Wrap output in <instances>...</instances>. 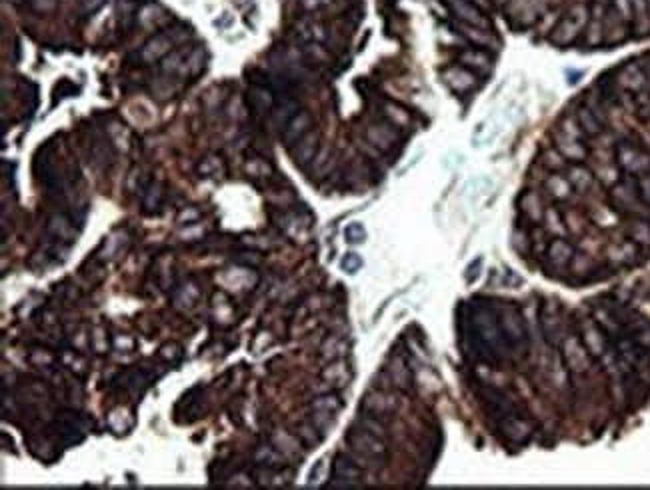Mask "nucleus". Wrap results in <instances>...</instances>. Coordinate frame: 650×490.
Returning <instances> with one entry per match:
<instances>
[{
    "mask_svg": "<svg viewBox=\"0 0 650 490\" xmlns=\"http://www.w3.org/2000/svg\"><path fill=\"white\" fill-rule=\"evenodd\" d=\"M473 334L482 348L492 350L496 355L504 352V348L508 346L501 330V322H496V316L488 309H478L473 314Z\"/></svg>",
    "mask_w": 650,
    "mask_h": 490,
    "instance_id": "1",
    "label": "nucleus"
},
{
    "mask_svg": "<svg viewBox=\"0 0 650 490\" xmlns=\"http://www.w3.org/2000/svg\"><path fill=\"white\" fill-rule=\"evenodd\" d=\"M589 22V8L584 4H577L568 15L561 20V24L552 32V43L559 46H568L575 43L578 34Z\"/></svg>",
    "mask_w": 650,
    "mask_h": 490,
    "instance_id": "2",
    "label": "nucleus"
},
{
    "mask_svg": "<svg viewBox=\"0 0 650 490\" xmlns=\"http://www.w3.org/2000/svg\"><path fill=\"white\" fill-rule=\"evenodd\" d=\"M616 163L624 172L635 177L650 172V154L630 142H621L616 147Z\"/></svg>",
    "mask_w": 650,
    "mask_h": 490,
    "instance_id": "3",
    "label": "nucleus"
},
{
    "mask_svg": "<svg viewBox=\"0 0 650 490\" xmlns=\"http://www.w3.org/2000/svg\"><path fill=\"white\" fill-rule=\"evenodd\" d=\"M561 352L568 371L582 374L591 369V352L586 350L584 342L578 341L577 336H564L561 342Z\"/></svg>",
    "mask_w": 650,
    "mask_h": 490,
    "instance_id": "4",
    "label": "nucleus"
},
{
    "mask_svg": "<svg viewBox=\"0 0 650 490\" xmlns=\"http://www.w3.org/2000/svg\"><path fill=\"white\" fill-rule=\"evenodd\" d=\"M348 443L355 448L362 459H381L385 456V443L381 436L372 434V432L358 429L348 434Z\"/></svg>",
    "mask_w": 650,
    "mask_h": 490,
    "instance_id": "5",
    "label": "nucleus"
},
{
    "mask_svg": "<svg viewBox=\"0 0 650 490\" xmlns=\"http://www.w3.org/2000/svg\"><path fill=\"white\" fill-rule=\"evenodd\" d=\"M360 478H362V468L356 464L353 459L340 454L334 461V470H332V484L330 487H337V489H353L360 484Z\"/></svg>",
    "mask_w": 650,
    "mask_h": 490,
    "instance_id": "6",
    "label": "nucleus"
},
{
    "mask_svg": "<svg viewBox=\"0 0 650 490\" xmlns=\"http://www.w3.org/2000/svg\"><path fill=\"white\" fill-rule=\"evenodd\" d=\"M610 200L619 210L628 212V214H640L644 207V202L636 193V184H628V182L614 184V188L610 191Z\"/></svg>",
    "mask_w": 650,
    "mask_h": 490,
    "instance_id": "7",
    "label": "nucleus"
},
{
    "mask_svg": "<svg viewBox=\"0 0 650 490\" xmlns=\"http://www.w3.org/2000/svg\"><path fill=\"white\" fill-rule=\"evenodd\" d=\"M501 330L508 346H520L526 341V327L517 309H506L501 314Z\"/></svg>",
    "mask_w": 650,
    "mask_h": 490,
    "instance_id": "8",
    "label": "nucleus"
},
{
    "mask_svg": "<svg viewBox=\"0 0 650 490\" xmlns=\"http://www.w3.org/2000/svg\"><path fill=\"white\" fill-rule=\"evenodd\" d=\"M312 128V114L309 110H298L293 119L288 120L284 126H282V142L286 147H295L296 142L304 136V134L311 133Z\"/></svg>",
    "mask_w": 650,
    "mask_h": 490,
    "instance_id": "9",
    "label": "nucleus"
},
{
    "mask_svg": "<svg viewBox=\"0 0 650 490\" xmlns=\"http://www.w3.org/2000/svg\"><path fill=\"white\" fill-rule=\"evenodd\" d=\"M444 82L458 94H466L478 84V78L471 68L466 66H450L443 73Z\"/></svg>",
    "mask_w": 650,
    "mask_h": 490,
    "instance_id": "10",
    "label": "nucleus"
},
{
    "mask_svg": "<svg viewBox=\"0 0 650 490\" xmlns=\"http://www.w3.org/2000/svg\"><path fill=\"white\" fill-rule=\"evenodd\" d=\"M582 342H584L586 350L591 352V357L594 358H603L605 355L610 352V346H608V341H606L605 330L598 327V325L591 322V320H586L584 327H582Z\"/></svg>",
    "mask_w": 650,
    "mask_h": 490,
    "instance_id": "11",
    "label": "nucleus"
},
{
    "mask_svg": "<svg viewBox=\"0 0 650 490\" xmlns=\"http://www.w3.org/2000/svg\"><path fill=\"white\" fill-rule=\"evenodd\" d=\"M554 149L561 152L562 156L570 163H582L586 156H589V150L582 144V140L577 136H570V134L556 133L554 136Z\"/></svg>",
    "mask_w": 650,
    "mask_h": 490,
    "instance_id": "12",
    "label": "nucleus"
},
{
    "mask_svg": "<svg viewBox=\"0 0 650 490\" xmlns=\"http://www.w3.org/2000/svg\"><path fill=\"white\" fill-rule=\"evenodd\" d=\"M446 2H448V8L452 10V15L457 16L460 22L488 30V27H490L488 20L485 18V15L474 6L473 2H468V0H446Z\"/></svg>",
    "mask_w": 650,
    "mask_h": 490,
    "instance_id": "13",
    "label": "nucleus"
},
{
    "mask_svg": "<svg viewBox=\"0 0 650 490\" xmlns=\"http://www.w3.org/2000/svg\"><path fill=\"white\" fill-rule=\"evenodd\" d=\"M501 431H503L504 438L512 445H522L529 440L532 432V424L524 418H518V416H504V420L501 422Z\"/></svg>",
    "mask_w": 650,
    "mask_h": 490,
    "instance_id": "14",
    "label": "nucleus"
},
{
    "mask_svg": "<svg viewBox=\"0 0 650 490\" xmlns=\"http://www.w3.org/2000/svg\"><path fill=\"white\" fill-rule=\"evenodd\" d=\"M316 152H318V133L311 131L309 134H304L295 147H290V154H293V161L298 166H306L316 158Z\"/></svg>",
    "mask_w": 650,
    "mask_h": 490,
    "instance_id": "15",
    "label": "nucleus"
},
{
    "mask_svg": "<svg viewBox=\"0 0 650 490\" xmlns=\"http://www.w3.org/2000/svg\"><path fill=\"white\" fill-rule=\"evenodd\" d=\"M249 104H251L252 114L256 117H266V114H272V108H274V94L272 90L260 87V84H254L249 90Z\"/></svg>",
    "mask_w": 650,
    "mask_h": 490,
    "instance_id": "16",
    "label": "nucleus"
},
{
    "mask_svg": "<svg viewBox=\"0 0 650 490\" xmlns=\"http://www.w3.org/2000/svg\"><path fill=\"white\" fill-rule=\"evenodd\" d=\"M616 82H619V87L622 90H626V92H642L644 87H647V75H644V70L638 66V64H626V66H622L621 73H619V78H616Z\"/></svg>",
    "mask_w": 650,
    "mask_h": 490,
    "instance_id": "17",
    "label": "nucleus"
},
{
    "mask_svg": "<svg viewBox=\"0 0 650 490\" xmlns=\"http://www.w3.org/2000/svg\"><path fill=\"white\" fill-rule=\"evenodd\" d=\"M548 262L554 268H564L570 265V260L575 258V248L570 242H566L564 238H556L548 244L547 248Z\"/></svg>",
    "mask_w": 650,
    "mask_h": 490,
    "instance_id": "18",
    "label": "nucleus"
},
{
    "mask_svg": "<svg viewBox=\"0 0 650 490\" xmlns=\"http://www.w3.org/2000/svg\"><path fill=\"white\" fill-rule=\"evenodd\" d=\"M575 117H577L580 131L586 134V136H598V134H603V131H605V122L596 114V110H594L592 106H580Z\"/></svg>",
    "mask_w": 650,
    "mask_h": 490,
    "instance_id": "19",
    "label": "nucleus"
},
{
    "mask_svg": "<svg viewBox=\"0 0 650 490\" xmlns=\"http://www.w3.org/2000/svg\"><path fill=\"white\" fill-rule=\"evenodd\" d=\"M458 59L462 62V66L474 68V70L485 73V75L490 73V68H492V57L487 50H480V48H466L458 54Z\"/></svg>",
    "mask_w": 650,
    "mask_h": 490,
    "instance_id": "20",
    "label": "nucleus"
},
{
    "mask_svg": "<svg viewBox=\"0 0 650 490\" xmlns=\"http://www.w3.org/2000/svg\"><path fill=\"white\" fill-rule=\"evenodd\" d=\"M566 179L570 182V186L577 191V193L584 194L589 193L592 188V184H594V175H592L591 170L584 166V164L575 163L568 166V170H566Z\"/></svg>",
    "mask_w": 650,
    "mask_h": 490,
    "instance_id": "21",
    "label": "nucleus"
},
{
    "mask_svg": "<svg viewBox=\"0 0 650 490\" xmlns=\"http://www.w3.org/2000/svg\"><path fill=\"white\" fill-rule=\"evenodd\" d=\"M296 32L304 43H325L326 27L320 20L314 18H300L296 22Z\"/></svg>",
    "mask_w": 650,
    "mask_h": 490,
    "instance_id": "22",
    "label": "nucleus"
},
{
    "mask_svg": "<svg viewBox=\"0 0 650 490\" xmlns=\"http://www.w3.org/2000/svg\"><path fill=\"white\" fill-rule=\"evenodd\" d=\"M170 48H172V38H170L168 34H156V36H152V38L148 40L147 45L142 46L140 59L147 60V62H152V60L164 57Z\"/></svg>",
    "mask_w": 650,
    "mask_h": 490,
    "instance_id": "23",
    "label": "nucleus"
},
{
    "mask_svg": "<svg viewBox=\"0 0 650 490\" xmlns=\"http://www.w3.org/2000/svg\"><path fill=\"white\" fill-rule=\"evenodd\" d=\"M364 410L374 418L388 415L394 410V401L385 392H370L369 396H364Z\"/></svg>",
    "mask_w": 650,
    "mask_h": 490,
    "instance_id": "24",
    "label": "nucleus"
},
{
    "mask_svg": "<svg viewBox=\"0 0 650 490\" xmlns=\"http://www.w3.org/2000/svg\"><path fill=\"white\" fill-rule=\"evenodd\" d=\"M367 138H369L376 149L381 150H390L392 149V144H394V140H397L392 128H388L385 124H372V126H369Z\"/></svg>",
    "mask_w": 650,
    "mask_h": 490,
    "instance_id": "25",
    "label": "nucleus"
},
{
    "mask_svg": "<svg viewBox=\"0 0 650 490\" xmlns=\"http://www.w3.org/2000/svg\"><path fill=\"white\" fill-rule=\"evenodd\" d=\"M545 186H547V193L550 194L552 198H556V200H568V198L573 196V193H575V188L570 186L568 179L562 177V175H552V177H548Z\"/></svg>",
    "mask_w": 650,
    "mask_h": 490,
    "instance_id": "26",
    "label": "nucleus"
},
{
    "mask_svg": "<svg viewBox=\"0 0 650 490\" xmlns=\"http://www.w3.org/2000/svg\"><path fill=\"white\" fill-rule=\"evenodd\" d=\"M542 328H545V334H547V341L552 344H561L564 334H562V325L561 318L556 312L547 311L542 314Z\"/></svg>",
    "mask_w": 650,
    "mask_h": 490,
    "instance_id": "27",
    "label": "nucleus"
},
{
    "mask_svg": "<svg viewBox=\"0 0 650 490\" xmlns=\"http://www.w3.org/2000/svg\"><path fill=\"white\" fill-rule=\"evenodd\" d=\"M458 30H460V34H464L468 40H473V43H476V45H482V46L496 45L494 36H490L487 29H478V27H473V24H464V22H460V24H458Z\"/></svg>",
    "mask_w": 650,
    "mask_h": 490,
    "instance_id": "28",
    "label": "nucleus"
},
{
    "mask_svg": "<svg viewBox=\"0 0 650 490\" xmlns=\"http://www.w3.org/2000/svg\"><path fill=\"white\" fill-rule=\"evenodd\" d=\"M522 208H524V212H526V216L534 221V223H538V221H542L545 218V208H542V198L538 196L536 193H526L522 196Z\"/></svg>",
    "mask_w": 650,
    "mask_h": 490,
    "instance_id": "29",
    "label": "nucleus"
},
{
    "mask_svg": "<svg viewBox=\"0 0 650 490\" xmlns=\"http://www.w3.org/2000/svg\"><path fill=\"white\" fill-rule=\"evenodd\" d=\"M610 260L616 265H633L636 260V244L635 242H624L614 248H610Z\"/></svg>",
    "mask_w": 650,
    "mask_h": 490,
    "instance_id": "30",
    "label": "nucleus"
},
{
    "mask_svg": "<svg viewBox=\"0 0 650 490\" xmlns=\"http://www.w3.org/2000/svg\"><path fill=\"white\" fill-rule=\"evenodd\" d=\"M628 237L636 246H650V223L635 221L628 226Z\"/></svg>",
    "mask_w": 650,
    "mask_h": 490,
    "instance_id": "31",
    "label": "nucleus"
},
{
    "mask_svg": "<svg viewBox=\"0 0 650 490\" xmlns=\"http://www.w3.org/2000/svg\"><path fill=\"white\" fill-rule=\"evenodd\" d=\"M323 376L337 387H344V383H348V369L342 362H334L326 369Z\"/></svg>",
    "mask_w": 650,
    "mask_h": 490,
    "instance_id": "32",
    "label": "nucleus"
},
{
    "mask_svg": "<svg viewBox=\"0 0 650 490\" xmlns=\"http://www.w3.org/2000/svg\"><path fill=\"white\" fill-rule=\"evenodd\" d=\"M312 408L316 410V413H328V415H337L340 410V401L337 394H326V396H320V399H316L314 404H312Z\"/></svg>",
    "mask_w": 650,
    "mask_h": 490,
    "instance_id": "33",
    "label": "nucleus"
},
{
    "mask_svg": "<svg viewBox=\"0 0 650 490\" xmlns=\"http://www.w3.org/2000/svg\"><path fill=\"white\" fill-rule=\"evenodd\" d=\"M633 339H635L642 348H650V322L647 320H636L635 325H633Z\"/></svg>",
    "mask_w": 650,
    "mask_h": 490,
    "instance_id": "34",
    "label": "nucleus"
},
{
    "mask_svg": "<svg viewBox=\"0 0 650 490\" xmlns=\"http://www.w3.org/2000/svg\"><path fill=\"white\" fill-rule=\"evenodd\" d=\"M542 221H545L547 228L552 235H564V223H562V218L559 216V212H556L554 208H547Z\"/></svg>",
    "mask_w": 650,
    "mask_h": 490,
    "instance_id": "35",
    "label": "nucleus"
},
{
    "mask_svg": "<svg viewBox=\"0 0 650 490\" xmlns=\"http://www.w3.org/2000/svg\"><path fill=\"white\" fill-rule=\"evenodd\" d=\"M542 164L552 170H561L562 166H566V158L556 149H550L542 154Z\"/></svg>",
    "mask_w": 650,
    "mask_h": 490,
    "instance_id": "36",
    "label": "nucleus"
},
{
    "mask_svg": "<svg viewBox=\"0 0 650 490\" xmlns=\"http://www.w3.org/2000/svg\"><path fill=\"white\" fill-rule=\"evenodd\" d=\"M344 237H346V240H348L350 244H360V242H364V238H367V230H364V226L360 223H353L346 226Z\"/></svg>",
    "mask_w": 650,
    "mask_h": 490,
    "instance_id": "37",
    "label": "nucleus"
},
{
    "mask_svg": "<svg viewBox=\"0 0 650 490\" xmlns=\"http://www.w3.org/2000/svg\"><path fill=\"white\" fill-rule=\"evenodd\" d=\"M386 117L392 120L394 124H399V126H404V124H408V112L404 110V108H400L397 104H386Z\"/></svg>",
    "mask_w": 650,
    "mask_h": 490,
    "instance_id": "38",
    "label": "nucleus"
},
{
    "mask_svg": "<svg viewBox=\"0 0 650 490\" xmlns=\"http://www.w3.org/2000/svg\"><path fill=\"white\" fill-rule=\"evenodd\" d=\"M636 193L640 196V200L650 207V172L647 175H640V177H636Z\"/></svg>",
    "mask_w": 650,
    "mask_h": 490,
    "instance_id": "39",
    "label": "nucleus"
},
{
    "mask_svg": "<svg viewBox=\"0 0 650 490\" xmlns=\"http://www.w3.org/2000/svg\"><path fill=\"white\" fill-rule=\"evenodd\" d=\"M342 350H344V344L339 341V339H334V336H330L328 341L323 344V357L325 358H339L342 355Z\"/></svg>",
    "mask_w": 650,
    "mask_h": 490,
    "instance_id": "40",
    "label": "nucleus"
},
{
    "mask_svg": "<svg viewBox=\"0 0 650 490\" xmlns=\"http://www.w3.org/2000/svg\"><path fill=\"white\" fill-rule=\"evenodd\" d=\"M633 4V15L640 20V22H647L649 20V0H630Z\"/></svg>",
    "mask_w": 650,
    "mask_h": 490,
    "instance_id": "41",
    "label": "nucleus"
},
{
    "mask_svg": "<svg viewBox=\"0 0 650 490\" xmlns=\"http://www.w3.org/2000/svg\"><path fill=\"white\" fill-rule=\"evenodd\" d=\"M362 267V258L358 256V254L350 253L344 256V260H342V270L344 272H348V274H355L358 268Z\"/></svg>",
    "mask_w": 650,
    "mask_h": 490,
    "instance_id": "42",
    "label": "nucleus"
},
{
    "mask_svg": "<svg viewBox=\"0 0 650 490\" xmlns=\"http://www.w3.org/2000/svg\"><path fill=\"white\" fill-rule=\"evenodd\" d=\"M612 4H614V8H616V13L621 16L622 20H630L633 18V4H630V0H612Z\"/></svg>",
    "mask_w": 650,
    "mask_h": 490,
    "instance_id": "43",
    "label": "nucleus"
},
{
    "mask_svg": "<svg viewBox=\"0 0 650 490\" xmlns=\"http://www.w3.org/2000/svg\"><path fill=\"white\" fill-rule=\"evenodd\" d=\"M27 2L38 13H48L57 6V0H27Z\"/></svg>",
    "mask_w": 650,
    "mask_h": 490,
    "instance_id": "44",
    "label": "nucleus"
},
{
    "mask_svg": "<svg viewBox=\"0 0 650 490\" xmlns=\"http://www.w3.org/2000/svg\"><path fill=\"white\" fill-rule=\"evenodd\" d=\"M328 2H330V0H300V6H302L304 10H316V8L325 6Z\"/></svg>",
    "mask_w": 650,
    "mask_h": 490,
    "instance_id": "45",
    "label": "nucleus"
},
{
    "mask_svg": "<svg viewBox=\"0 0 650 490\" xmlns=\"http://www.w3.org/2000/svg\"><path fill=\"white\" fill-rule=\"evenodd\" d=\"M638 110H640V117L650 119V94H644V96L640 98V106H638Z\"/></svg>",
    "mask_w": 650,
    "mask_h": 490,
    "instance_id": "46",
    "label": "nucleus"
},
{
    "mask_svg": "<svg viewBox=\"0 0 650 490\" xmlns=\"http://www.w3.org/2000/svg\"><path fill=\"white\" fill-rule=\"evenodd\" d=\"M103 4H104V0H92V4L89 2V6H87V13H96Z\"/></svg>",
    "mask_w": 650,
    "mask_h": 490,
    "instance_id": "47",
    "label": "nucleus"
},
{
    "mask_svg": "<svg viewBox=\"0 0 650 490\" xmlns=\"http://www.w3.org/2000/svg\"><path fill=\"white\" fill-rule=\"evenodd\" d=\"M8 2H13V4H20L22 0H8Z\"/></svg>",
    "mask_w": 650,
    "mask_h": 490,
    "instance_id": "48",
    "label": "nucleus"
},
{
    "mask_svg": "<svg viewBox=\"0 0 650 490\" xmlns=\"http://www.w3.org/2000/svg\"><path fill=\"white\" fill-rule=\"evenodd\" d=\"M649 15H650V0H649Z\"/></svg>",
    "mask_w": 650,
    "mask_h": 490,
    "instance_id": "49",
    "label": "nucleus"
}]
</instances>
